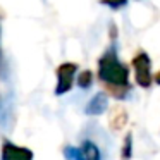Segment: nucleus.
<instances>
[{"mask_svg":"<svg viewBox=\"0 0 160 160\" xmlns=\"http://www.w3.org/2000/svg\"><path fill=\"white\" fill-rule=\"evenodd\" d=\"M78 71V66L72 62L60 64L57 69V86H55V95H64L71 90L74 83V74Z\"/></svg>","mask_w":160,"mask_h":160,"instance_id":"nucleus-3","label":"nucleus"},{"mask_svg":"<svg viewBox=\"0 0 160 160\" xmlns=\"http://www.w3.org/2000/svg\"><path fill=\"white\" fill-rule=\"evenodd\" d=\"M155 81H157V83L160 84V71H158V72H157V76H155Z\"/></svg>","mask_w":160,"mask_h":160,"instance_id":"nucleus-11","label":"nucleus"},{"mask_svg":"<svg viewBox=\"0 0 160 160\" xmlns=\"http://www.w3.org/2000/svg\"><path fill=\"white\" fill-rule=\"evenodd\" d=\"M150 57L145 52L138 53L132 59V67H134V76H136V83L141 88H148L152 84V74H150Z\"/></svg>","mask_w":160,"mask_h":160,"instance_id":"nucleus-2","label":"nucleus"},{"mask_svg":"<svg viewBox=\"0 0 160 160\" xmlns=\"http://www.w3.org/2000/svg\"><path fill=\"white\" fill-rule=\"evenodd\" d=\"M112 128L114 129H121L122 126L126 124V112L122 108H117V110L112 114Z\"/></svg>","mask_w":160,"mask_h":160,"instance_id":"nucleus-7","label":"nucleus"},{"mask_svg":"<svg viewBox=\"0 0 160 160\" xmlns=\"http://www.w3.org/2000/svg\"><path fill=\"white\" fill-rule=\"evenodd\" d=\"M91 81H93V74H91V71H83V72L78 76V84H79V88H90Z\"/></svg>","mask_w":160,"mask_h":160,"instance_id":"nucleus-8","label":"nucleus"},{"mask_svg":"<svg viewBox=\"0 0 160 160\" xmlns=\"http://www.w3.org/2000/svg\"><path fill=\"white\" fill-rule=\"evenodd\" d=\"M102 4L108 5V7H112V9H119V7H122V5H126V0H102Z\"/></svg>","mask_w":160,"mask_h":160,"instance_id":"nucleus-10","label":"nucleus"},{"mask_svg":"<svg viewBox=\"0 0 160 160\" xmlns=\"http://www.w3.org/2000/svg\"><path fill=\"white\" fill-rule=\"evenodd\" d=\"M131 141H132V136L128 134L124 139V150H122V158L124 160H128L131 157Z\"/></svg>","mask_w":160,"mask_h":160,"instance_id":"nucleus-9","label":"nucleus"},{"mask_svg":"<svg viewBox=\"0 0 160 160\" xmlns=\"http://www.w3.org/2000/svg\"><path fill=\"white\" fill-rule=\"evenodd\" d=\"M98 76L110 88H121V90L128 88V67L121 64L114 52H107L98 60Z\"/></svg>","mask_w":160,"mask_h":160,"instance_id":"nucleus-1","label":"nucleus"},{"mask_svg":"<svg viewBox=\"0 0 160 160\" xmlns=\"http://www.w3.org/2000/svg\"><path fill=\"white\" fill-rule=\"evenodd\" d=\"M2 160H33V153L24 146L5 141L2 145Z\"/></svg>","mask_w":160,"mask_h":160,"instance_id":"nucleus-5","label":"nucleus"},{"mask_svg":"<svg viewBox=\"0 0 160 160\" xmlns=\"http://www.w3.org/2000/svg\"><path fill=\"white\" fill-rule=\"evenodd\" d=\"M64 153H66L67 160H100V150L91 141H84L81 148L67 146Z\"/></svg>","mask_w":160,"mask_h":160,"instance_id":"nucleus-4","label":"nucleus"},{"mask_svg":"<svg viewBox=\"0 0 160 160\" xmlns=\"http://www.w3.org/2000/svg\"><path fill=\"white\" fill-rule=\"evenodd\" d=\"M107 105H108V98L105 93H97L86 105V114L90 115H100L107 110Z\"/></svg>","mask_w":160,"mask_h":160,"instance_id":"nucleus-6","label":"nucleus"}]
</instances>
